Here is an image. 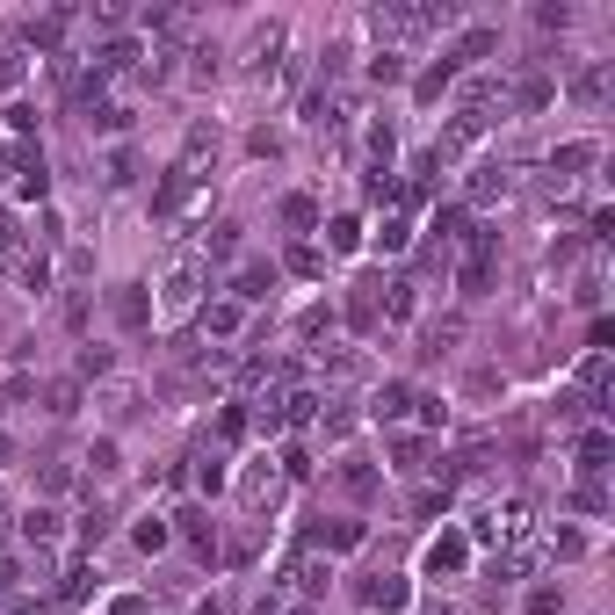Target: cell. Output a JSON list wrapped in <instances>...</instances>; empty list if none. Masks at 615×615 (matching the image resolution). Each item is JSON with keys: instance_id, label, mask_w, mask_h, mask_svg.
<instances>
[{"instance_id": "4dcf8cb0", "label": "cell", "mask_w": 615, "mask_h": 615, "mask_svg": "<svg viewBox=\"0 0 615 615\" xmlns=\"http://www.w3.org/2000/svg\"><path fill=\"white\" fill-rule=\"evenodd\" d=\"M312 427H326V442H341V435H348V427H355V413H348V406H333V413L319 406V420H312Z\"/></svg>"}, {"instance_id": "6da1fadb", "label": "cell", "mask_w": 615, "mask_h": 615, "mask_svg": "<svg viewBox=\"0 0 615 615\" xmlns=\"http://www.w3.org/2000/svg\"><path fill=\"white\" fill-rule=\"evenodd\" d=\"M210 283V254H196V246H174L167 268H160V312L167 319H189L196 312V297Z\"/></svg>"}, {"instance_id": "8d00e7d4", "label": "cell", "mask_w": 615, "mask_h": 615, "mask_svg": "<svg viewBox=\"0 0 615 615\" xmlns=\"http://www.w3.org/2000/svg\"><path fill=\"white\" fill-rule=\"evenodd\" d=\"M203 326H210V333H232V326H239V304H210Z\"/></svg>"}, {"instance_id": "d6986e66", "label": "cell", "mask_w": 615, "mask_h": 615, "mask_svg": "<svg viewBox=\"0 0 615 615\" xmlns=\"http://www.w3.org/2000/svg\"><path fill=\"white\" fill-rule=\"evenodd\" d=\"M319 420V391H290L283 398V427H312Z\"/></svg>"}, {"instance_id": "f1b7e54d", "label": "cell", "mask_w": 615, "mask_h": 615, "mask_svg": "<svg viewBox=\"0 0 615 615\" xmlns=\"http://www.w3.org/2000/svg\"><path fill=\"white\" fill-rule=\"evenodd\" d=\"M189 464H196V485H203V492H218V485H225V456H210V449H196Z\"/></svg>"}, {"instance_id": "7c38bea8", "label": "cell", "mask_w": 615, "mask_h": 615, "mask_svg": "<svg viewBox=\"0 0 615 615\" xmlns=\"http://www.w3.org/2000/svg\"><path fill=\"white\" fill-rule=\"evenodd\" d=\"M319 369H326L333 384H355V377H362V355H355V348H319Z\"/></svg>"}, {"instance_id": "e0dca14e", "label": "cell", "mask_w": 615, "mask_h": 615, "mask_svg": "<svg viewBox=\"0 0 615 615\" xmlns=\"http://www.w3.org/2000/svg\"><path fill=\"white\" fill-rule=\"evenodd\" d=\"M44 413H58V420H66V413H80V384H73V377L44 384Z\"/></svg>"}, {"instance_id": "d4e9b609", "label": "cell", "mask_w": 615, "mask_h": 615, "mask_svg": "<svg viewBox=\"0 0 615 615\" xmlns=\"http://www.w3.org/2000/svg\"><path fill=\"white\" fill-rule=\"evenodd\" d=\"M312 543H319V550H355V543H362V521H333V529H319Z\"/></svg>"}, {"instance_id": "484cf974", "label": "cell", "mask_w": 615, "mask_h": 615, "mask_svg": "<svg viewBox=\"0 0 615 615\" xmlns=\"http://www.w3.org/2000/svg\"><path fill=\"white\" fill-rule=\"evenodd\" d=\"M283 225L312 232V225H319V203H312V196H283Z\"/></svg>"}, {"instance_id": "ac0fdd59", "label": "cell", "mask_w": 615, "mask_h": 615, "mask_svg": "<svg viewBox=\"0 0 615 615\" xmlns=\"http://www.w3.org/2000/svg\"><path fill=\"white\" fill-rule=\"evenodd\" d=\"M514 181H507V167H478L471 174V203H492V196H507Z\"/></svg>"}, {"instance_id": "ffe728a7", "label": "cell", "mask_w": 615, "mask_h": 615, "mask_svg": "<svg viewBox=\"0 0 615 615\" xmlns=\"http://www.w3.org/2000/svg\"><path fill=\"white\" fill-rule=\"evenodd\" d=\"M22 536L51 550V543H58V514H51V507H29V514H22Z\"/></svg>"}, {"instance_id": "44dd1931", "label": "cell", "mask_w": 615, "mask_h": 615, "mask_svg": "<svg viewBox=\"0 0 615 615\" xmlns=\"http://www.w3.org/2000/svg\"><path fill=\"white\" fill-rule=\"evenodd\" d=\"M174 521H181V536H189V543L203 550V558H218V529H210L203 514H174Z\"/></svg>"}, {"instance_id": "ba28073f", "label": "cell", "mask_w": 615, "mask_h": 615, "mask_svg": "<svg viewBox=\"0 0 615 615\" xmlns=\"http://www.w3.org/2000/svg\"><path fill=\"white\" fill-rule=\"evenodd\" d=\"M464 558H471L464 536H435V550H427V572H435V579H442V572H464Z\"/></svg>"}, {"instance_id": "4316f807", "label": "cell", "mask_w": 615, "mask_h": 615, "mask_svg": "<svg viewBox=\"0 0 615 615\" xmlns=\"http://www.w3.org/2000/svg\"><path fill=\"white\" fill-rule=\"evenodd\" d=\"M116 319H123V326H145V319H152L145 290H116Z\"/></svg>"}, {"instance_id": "f546056e", "label": "cell", "mask_w": 615, "mask_h": 615, "mask_svg": "<svg viewBox=\"0 0 615 615\" xmlns=\"http://www.w3.org/2000/svg\"><path fill=\"white\" fill-rule=\"evenodd\" d=\"M406 406H413V391H406V384H384V391H377V420H398Z\"/></svg>"}, {"instance_id": "7a4b0ae2", "label": "cell", "mask_w": 615, "mask_h": 615, "mask_svg": "<svg viewBox=\"0 0 615 615\" xmlns=\"http://www.w3.org/2000/svg\"><path fill=\"white\" fill-rule=\"evenodd\" d=\"M0 167H8V189L15 196H51V167H44V152L37 145H8V152H0Z\"/></svg>"}, {"instance_id": "d590c367", "label": "cell", "mask_w": 615, "mask_h": 615, "mask_svg": "<svg viewBox=\"0 0 615 615\" xmlns=\"http://www.w3.org/2000/svg\"><path fill=\"white\" fill-rule=\"evenodd\" d=\"M449 80H456V66H449V58H442V66H435V73H420V102H435V95H442V87H449Z\"/></svg>"}, {"instance_id": "9a60e30c", "label": "cell", "mask_w": 615, "mask_h": 615, "mask_svg": "<svg viewBox=\"0 0 615 615\" xmlns=\"http://www.w3.org/2000/svg\"><path fill=\"white\" fill-rule=\"evenodd\" d=\"M456 341H464V319H442V326H427V333H420V355H449Z\"/></svg>"}, {"instance_id": "5bb4252c", "label": "cell", "mask_w": 615, "mask_h": 615, "mask_svg": "<svg viewBox=\"0 0 615 615\" xmlns=\"http://www.w3.org/2000/svg\"><path fill=\"white\" fill-rule=\"evenodd\" d=\"M464 239H471V218H464V210H442V218H435V246H442V254H456Z\"/></svg>"}, {"instance_id": "60d3db41", "label": "cell", "mask_w": 615, "mask_h": 615, "mask_svg": "<svg viewBox=\"0 0 615 615\" xmlns=\"http://www.w3.org/2000/svg\"><path fill=\"white\" fill-rule=\"evenodd\" d=\"M109 615H145V601H138V594H123V601H116Z\"/></svg>"}, {"instance_id": "5b68a950", "label": "cell", "mask_w": 615, "mask_h": 615, "mask_svg": "<svg viewBox=\"0 0 615 615\" xmlns=\"http://www.w3.org/2000/svg\"><path fill=\"white\" fill-rule=\"evenodd\" d=\"M268 290H275V268H268V261H246V268L232 275V297H239V304H261Z\"/></svg>"}, {"instance_id": "836d02e7", "label": "cell", "mask_w": 615, "mask_h": 615, "mask_svg": "<svg viewBox=\"0 0 615 615\" xmlns=\"http://www.w3.org/2000/svg\"><path fill=\"white\" fill-rule=\"evenodd\" d=\"M80 377H109V348H102V341L80 348Z\"/></svg>"}, {"instance_id": "8fae6325", "label": "cell", "mask_w": 615, "mask_h": 615, "mask_svg": "<svg viewBox=\"0 0 615 615\" xmlns=\"http://www.w3.org/2000/svg\"><path fill=\"white\" fill-rule=\"evenodd\" d=\"M326 579H333V572H326L319 558H290V587H297L304 601H312V594H326Z\"/></svg>"}, {"instance_id": "9c48e42d", "label": "cell", "mask_w": 615, "mask_h": 615, "mask_svg": "<svg viewBox=\"0 0 615 615\" xmlns=\"http://www.w3.org/2000/svg\"><path fill=\"white\" fill-rule=\"evenodd\" d=\"M594 160H601V145H558V152H550V174L572 181L579 167H594Z\"/></svg>"}, {"instance_id": "cb8c5ba5", "label": "cell", "mask_w": 615, "mask_h": 615, "mask_svg": "<svg viewBox=\"0 0 615 615\" xmlns=\"http://www.w3.org/2000/svg\"><path fill=\"white\" fill-rule=\"evenodd\" d=\"M355 246H362V225L355 218H333L326 225V254H355Z\"/></svg>"}, {"instance_id": "277c9868", "label": "cell", "mask_w": 615, "mask_h": 615, "mask_svg": "<svg viewBox=\"0 0 615 615\" xmlns=\"http://www.w3.org/2000/svg\"><path fill=\"white\" fill-rule=\"evenodd\" d=\"M275 492H283V464H254V471H246V485H239V500L254 507V514H268Z\"/></svg>"}, {"instance_id": "b9f144b4", "label": "cell", "mask_w": 615, "mask_h": 615, "mask_svg": "<svg viewBox=\"0 0 615 615\" xmlns=\"http://www.w3.org/2000/svg\"><path fill=\"white\" fill-rule=\"evenodd\" d=\"M0 464H8V442H0Z\"/></svg>"}, {"instance_id": "d6a6232c", "label": "cell", "mask_w": 615, "mask_h": 615, "mask_svg": "<svg viewBox=\"0 0 615 615\" xmlns=\"http://www.w3.org/2000/svg\"><path fill=\"white\" fill-rule=\"evenodd\" d=\"M369 80H406V58H398V51H377V58H369Z\"/></svg>"}, {"instance_id": "83f0119b", "label": "cell", "mask_w": 615, "mask_h": 615, "mask_svg": "<svg viewBox=\"0 0 615 615\" xmlns=\"http://www.w3.org/2000/svg\"><path fill=\"white\" fill-rule=\"evenodd\" d=\"M579 471H608V435H601V427L579 435Z\"/></svg>"}, {"instance_id": "7402d4cb", "label": "cell", "mask_w": 615, "mask_h": 615, "mask_svg": "<svg viewBox=\"0 0 615 615\" xmlns=\"http://www.w3.org/2000/svg\"><path fill=\"white\" fill-rule=\"evenodd\" d=\"M290 275H304V283H326V254H319V246H290Z\"/></svg>"}, {"instance_id": "ab89813d", "label": "cell", "mask_w": 615, "mask_h": 615, "mask_svg": "<svg viewBox=\"0 0 615 615\" xmlns=\"http://www.w3.org/2000/svg\"><path fill=\"white\" fill-rule=\"evenodd\" d=\"M58 594H66V601H87V565H73V572H66V587H58Z\"/></svg>"}, {"instance_id": "3957f363", "label": "cell", "mask_w": 615, "mask_h": 615, "mask_svg": "<svg viewBox=\"0 0 615 615\" xmlns=\"http://www.w3.org/2000/svg\"><path fill=\"white\" fill-rule=\"evenodd\" d=\"M492 261H500V239H492V232H471V239H464V297H485Z\"/></svg>"}, {"instance_id": "30bf717a", "label": "cell", "mask_w": 615, "mask_h": 615, "mask_svg": "<svg viewBox=\"0 0 615 615\" xmlns=\"http://www.w3.org/2000/svg\"><path fill=\"white\" fill-rule=\"evenodd\" d=\"M362 601H369V608H406V579H398V572H377V579L362 587Z\"/></svg>"}, {"instance_id": "2e32d148", "label": "cell", "mask_w": 615, "mask_h": 615, "mask_svg": "<svg viewBox=\"0 0 615 615\" xmlns=\"http://www.w3.org/2000/svg\"><path fill=\"white\" fill-rule=\"evenodd\" d=\"M66 22H73V15H37V22H29V51H58Z\"/></svg>"}, {"instance_id": "603a6c76", "label": "cell", "mask_w": 615, "mask_h": 615, "mask_svg": "<svg viewBox=\"0 0 615 615\" xmlns=\"http://www.w3.org/2000/svg\"><path fill=\"white\" fill-rule=\"evenodd\" d=\"M102 413H109V420H131V413H138V384H109V391H102Z\"/></svg>"}, {"instance_id": "74e56055", "label": "cell", "mask_w": 615, "mask_h": 615, "mask_svg": "<svg viewBox=\"0 0 615 615\" xmlns=\"http://www.w3.org/2000/svg\"><path fill=\"white\" fill-rule=\"evenodd\" d=\"M406 232H413L406 218H384V232H377V246H384V254H398V246H406Z\"/></svg>"}, {"instance_id": "52a82bcc", "label": "cell", "mask_w": 615, "mask_h": 615, "mask_svg": "<svg viewBox=\"0 0 615 615\" xmlns=\"http://www.w3.org/2000/svg\"><path fill=\"white\" fill-rule=\"evenodd\" d=\"M500 95H507V102H514V109H543V102H550V95H558V87H550V80H543V73H521V80H514V87H500Z\"/></svg>"}, {"instance_id": "4fadbf2b", "label": "cell", "mask_w": 615, "mask_h": 615, "mask_svg": "<svg viewBox=\"0 0 615 615\" xmlns=\"http://www.w3.org/2000/svg\"><path fill=\"white\" fill-rule=\"evenodd\" d=\"M608 87H615V73H608V66H594V73H579V80H572V102L601 109V102H608Z\"/></svg>"}, {"instance_id": "7bdbcfd3", "label": "cell", "mask_w": 615, "mask_h": 615, "mask_svg": "<svg viewBox=\"0 0 615 615\" xmlns=\"http://www.w3.org/2000/svg\"><path fill=\"white\" fill-rule=\"evenodd\" d=\"M203 615H218V608H203Z\"/></svg>"}, {"instance_id": "f35d334b", "label": "cell", "mask_w": 615, "mask_h": 615, "mask_svg": "<svg viewBox=\"0 0 615 615\" xmlns=\"http://www.w3.org/2000/svg\"><path fill=\"white\" fill-rule=\"evenodd\" d=\"M536 22H543V29H565V22H572V8H565V0H543Z\"/></svg>"}, {"instance_id": "8992f818", "label": "cell", "mask_w": 615, "mask_h": 615, "mask_svg": "<svg viewBox=\"0 0 615 615\" xmlns=\"http://www.w3.org/2000/svg\"><path fill=\"white\" fill-rule=\"evenodd\" d=\"M492 51H500V29L478 22V29H464V44L449 51V66H471V58H492Z\"/></svg>"}, {"instance_id": "1f68e13d", "label": "cell", "mask_w": 615, "mask_h": 615, "mask_svg": "<svg viewBox=\"0 0 615 615\" xmlns=\"http://www.w3.org/2000/svg\"><path fill=\"white\" fill-rule=\"evenodd\" d=\"M87 123H95V131H123L131 109H123V102H102V109H87Z\"/></svg>"}, {"instance_id": "e575fe53", "label": "cell", "mask_w": 615, "mask_h": 615, "mask_svg": "<svg viewBox=\"0 0 615 615\" xmlns=\"http://www.w3.org/2000/svg\"><path fill=\"white\" fill-rule=\"evenodd\" d=\"M138 550H167V521H160V514L138 521Z\"/></svg>"}]
</instances>
